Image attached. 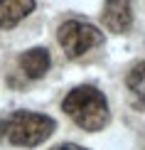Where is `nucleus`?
<instances>
[{
  "mask_svg": "<svg viewBox=\"0 0 145 150\" xmlns=\"http://www.w3.org/2000/svg\"><path fill=\"white\" fill-rule=\"evenodd\" d=\"M54 118L35 111H15L3 121L5 138L20 148H37L54 133Z\"/></svg>",
  "mask_w": 145,
  "mask_h": 150,
  "instance_id": "f03ea898",
  "label": "nucleus"
},
{
  "mask_svg": "<svg viewBox=\"0 0 145 150\" xmlns=\"http://www.w3.org/2000/svg\"><path fill=\"white\" fill-rule=\"evenodd\" d=\"M0 135H5V130H3V121H0Z\"/></svg>",
  "mask_w": 145,
  "mask_h": 150,
  "instance_id": "1a4fd4ad",
  "label": "nucleus"
},
{
  "mask_svg": "<svg viewBox=\"0 0 145 150\" xmlns=\"http://www.w3.org/2000/svg\"><path fill=\"white\" fill-rule=\"evenodd\" d=\"M143 81H145V62H135L130 67V71L125 74V84H128V89H133L138 93L143 89Z\"/></svg>",
  "mask_w": 145,
  "mask_h": 150,
  "instance_id": "0eeeda50",
  "label": "nucleus"
},
{
  "mask_svg": "<svg viewBox=\"0 0 145 150\" xmlns=\"http://www.w3.org/2000/svg\"><path fill=\"white\" fill-rule=\"evenodd\" d=\"M57 42L66 52V57L76 59L81 54H86L89 49L103 45V32L91 22L84 20H66L57 30Z\"/></svg>",
  "mask_w": 145,
  "mask_h": 150,
  "instance_id": "7ed1b4c3",
  "label": "nucleus"
},
{
  "mask_svg": "<svg viewBox=\"0 0 145 150\" xmlns=\"http://www.w3.org/2000/svg\"><path fill=\"white\" fill-rule=\"evenodd\" d=\"M52 150H86V148L76 145V143H59V145H57V148H52Z\"/></svg>",
  "mask_w": 145,
  "mask_h": 150,
  "instance_id": "6e6552de",
  "label": "nucleus"
},
{
  "mask_svg": "<svg viewBox=\"0 0 145 150\" xmlns=\"http://www.w3.org/2000/svg\"><path fill=\"white\" fill-rule=\"evenodd\" d=\"M49 64H52V57L47 47H32L17 57V67L27 79H42L49 71Z\"/></svg>",
  "mask_w": 145,
  "mask_h": 150,
  "instance_id": "39448f33",
  "label": "nucleus"
},
{
  "mask_svg": "<svg viewBox=\"0 0 145 150\" xmlns=\"http://www.w3.org/2000/svg\"><path fill=\"white\" fill-rule=\"evenodd\" d=\"M35 10V0H0V30L15 27Z\"/></svg>",
  "mask_w": 145,
  "mask_h": 150,
  "instance_id": "423d86ee",
  "label": "nucleus"
},
{
  "mask_svg": "<svg viewBox=\"0 0 145 150\" xmlns=\"http://www.w3.org/2000/svg\"><path fill=\"white\" fill-rule=\"evenodd\" d=\"M62 111L81 130H89V133L103 130L111 121V111H108L106 96L91 84L76 86V89L69 91L64 96V101H62Z\"/></svg>",
  "mask_w": 145,
  "mask_h": 150,
  "instance_id": "f257e3e1",
  "label": "nucleus"
},
{
  "mask_svg": "<svg viewBox=\"0 0 145 150\" xmlns=\"http://www.w3.org/2000/svg\"><path fill=\"white\" fill-rule=\"evenodd\" d=\"M103 25L116 35H123L133 25V5L130 0H106L103 5Z\"/></svg>",
  "mask_w": 145,
  "mask_h": 150,
  "instance_id": "20e7f679",
  "label": "nucleus"
}]
</instances>
